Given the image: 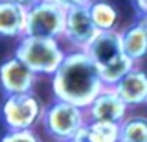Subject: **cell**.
Returning a JSON list of instances; mask_svg holds the SVG:
<instances>
[{"instance_id": "cell-1", "label": "cell", "mask_w": 147, "mask_h": 142, "mask_svg": "<svg viewBox=\"0 0 147 142\" xmlns=\"http://www.w3.org/2000/svg\"><path fill=\"white\" fill-rule=\"evenodd\" d=\"M52 95L86 109L106 87L100 68L87 50L70 49L51 77Z\"/></svg>"}, {"instance_id": "cell-2", "label": "cell", "mask_w": 147, "mask_h": 142, "mask_svg": "<svg viewBox=\"0 0 147 142\" xmlns=\"http://www.w3.org/2000/svg\"><path fill=\"white\" fill-rule=\"evenodd\" d=\"M86 50L98 65L103 82L108 87H114L127 73L138 66L122 49L119 30L100 32Z\"/></svg>"}, {"instance_id": "cell-3", "label": "cell", "mask_w": 147, "mask_h": 142, "mask_svg": "<svg viewBox=\"0 0 147 142\" xmlns=\"http://www.w3.org/2000/svg\"><path fill=\"white\" fill-rule=\"evenodd\" d=\"M68 50L62 46V40L35 38L24 35L14 47V55L30 66L38 76L52 77L65 60Z\"/></svg>"}, {"instance_id": "cell-4", "label": "cell", "mask_w": 147, "mask_h": 142, "mask_svg": "<svg viewBox=\"0 0 147 142\" xmlns=\"http://www.w3.org/2000/svg\"><path fill=\"white\" fill-rule=\"evenodd\" d=\"M87 122L89 120L84 107L54 98L45 107L41 125L54 142H70L79 134Z\"/></svg>"}, {"instance_id": "cell-5", "label": "cell", "mask_w": 147, "mask_h": 142, "mask_svg": "<svg viewBox=\"0 0 147 142\" xmlns=\"http://www.w3.org/2000/svg\"><path fill=\"white\" fill-rule=\"evenodd\" d=\"M45 107L33 92L7 95L0 104V123L5 129H35L43 120Z\"/></svg>"}, {"instance_id": "cell-6", "label": "cell", "mask_w": 147, "mask_h": 142, "mask_svg": "<svg viewBox=\"0 0 147 142\" xmlns=\"http://www.w3.org/2000/svg\"><path fill=\"white\" fill-rule=\"evenodd\" d=\"M67 9L51 0H41L27 11L26 35L35 38L62 40L65 32Z\"/></svg>"}, {"instance_id": "cell-7", "label": "cell", "mask_w": 147, "mask_h": 142, "mask_svg": "<svg viewBox=\"0 0 147 142\" xmlns=\"http://www.w3.org/2000/svg\"><path fill=\"white\" fill-rule=\"evenodd\" d=\"M38 74L16 55H10L0 62V90L7 95H19L33 92Z\"/></svg>"}, {"instance_id": "cell-8", "label": "cell", "mask_w": 147, "mask_h": 142, "mask_svg": "<svg viewBox=\"0 0 147 142\" xmlns=\"http://www.w3.org/2000/svg\"><path fill=\"white\" fill-rule=\"evenodd\" d=\"M98 33L100 30L92 19L89 5L74 6V8L67 9L65 32L62 40L67 41L71 46V49L86 50Z\"/></svg>"}, {"instance_id": "cell-9", "label": "cell", "mask_w": 147, "mask_h": 142, "mask_svg": "<svg viewBox=\"0 0 147 142\" xmlns=\"http://www.w3.org/2000/svg\"><path fill=\"white\" fill-rule=\"evenodd\" d=\"M89 122H108L120 125L130 115V106L120 98L114 87L106 85L86 107Z\"/></svg>"}, {"instance_id": "cell-10", "label": "cell", "mask_w": 147, "mask_h": 142, "mask_svg": "<svg viewBox=\"0 0 147 142\" xmlns=\"http://www.w3.org/2000/svg\"><path fill=\"white\" fill-rule=\"evenodd\" d=\"M120 43L123 52L136 65L147 59V19L138 16L130 25L122 28Z\"/></svg>"}, {"instance_id": "cell-11", "label": "cell", "mask_w": 147, "mask_h": 142, "mask_svg": "<svg viewBox=\"0 0 147 142\" xmlns=\"http://www.w3.org/2000/svg\"><path fill=\"white\" fill-rule=\"evenodd\" d=\"M120 98L131 107H138L147 103V71L134 66L114 85Z\"/></svg>"}, {"instance_id": "cell-12", "label": "cell", "mask_w": 147, "mask_h": 142, "mask_svg": "<svg viewBox=\"0 0 147 142\" xmlns=\"http://www.w3.org/2000/svg\"><path fill=\"white\" fill-rule=\"evenodd\" d=\"M27 9L11 0H0V38L19 40L26 35Z\"/></svg>"}, {"instance_id": "cell-13", "label": "cell", "mask_w": 147, "mask_h": 142, "mask_svg": "<svg viewBox=\"0 0 147 142\" xmlns=\"http://www.w3.org/2000/svg\"><path fill=\"white\" fill-rule=\"evenodd\" d=\"M87 142H120V125L108 122H87L81 129Z\"/></svg>"}, {"instance_id": "cell-14", "label": "cell", "mask_w": 147, "mask_h": 142, "mask_svg": "<svg viewBox=\"0 0 147 142\" xmlns=\"http://www.w3.org/2000/svg\"><path fill=\"white\" fill-rule=\"evenodd\" d=\"M89 11L100 32L117 30L115 27H117L119 22V13L109 2H106V0H92L89 3Z\"/></svg>"}, {"instance_id": "cell-15", "label": "cell", "mask_w": 147, "mask_h": 142, "mask_svg": "<svg viewBox=\"0 0 147 142\" xmlns=\"http://www.w3.org/2000/svg\"><path fill=\"white\" fill-rule=\"evenodd\" d=\"M120 142H147V117L130 114L120 123Z\"/></svg>"}, {"instance_id": "cell-16", "label": "cell", "mask_w": 147, "mask_h": 142, "mask_svg": "<svg viewBox=\"0 0 147 142\" xmlns=\"http://www.w3.org/2000/svg\"><path fill=\"white\" fill-rule=\"evenodd\" d=\"M0 142H43L35 129H5Z\"/></svg>"}, {"instance_id": "cell-17", "label": "cell", "mask_w": 147, "mask_h": 142, "mask_svg": "<svg viewBox=\"0 0 147 142\" xmlns=\"http://www.w3.org/2000/svg\"><path fill=\"white\" fill-rule=\"evenodd\" d=\"M51 2L57 3L59 6H62L63 9H70L74 6H82V5H89L92 0H51Z\"/></svg>"}, {"instance_id": "cell-18", "label": "cell", "mask_w": 147, "mask_h": 142, "mask_svg": "<svg viewBox=\"0 0 147 142\" xmlns=\"http://www.w3.org/2000/svg\"><path fill=\"white\" fill-rule=\"evenodd\" d=\"M133 8L136 9L138 16L147 19V0H131Z\"/></svg>"}, {"instance_id": "cell-19", "label": "cell", "mask_w": 147, "mask_h": 142, "mask_svg": "<svg viewBox=\"0 0 147 142\" xmlns=\"http://www.w3.org/2000/svg\"><path fill=\"white\" fill-rule=\"evenodd\" d=\"M11 2H14L16 5L22 6L24 9H27V11H29L30 8H33V6H35L38 2H41V0H11Z\"/></svg>"}, {"instance_id": "cell-20", "label": "cell", "mask_w": 147, "mask_h": 142, "mask_svg": "<svg viewBox=\"0 0 147 142\" xmlns=\"http://www.w3.org/2000/svg\"><path fill=\"white\" fill-rule=\"evenodd\" d=\"M70 142H87V141H86V139H84L82 133L79 131V134H78V136H76V137H74V139H71Z\"/></svg>"}, {"instance_id": "cell-21", "label": "cell", "mask_w": 147, "mask_h": 142, "mask_svg": "<svg viewBox=\"0 0 147 142\" xmlns=\"http://www.w3.org/2000/svg\"><path fill=\"white\" fill-rule=\"evenodd\" d=\"M0 137H2V134H0Z\"/></svg>"}, {"instance_id": "cell-22", "label": "cell", "mask_w": 147, "mask_h": 142, "mask_svg": "<svg viewBox=\"0 0 147 142\" xmlns=\"http://www.w3.org/2000/svg\"><path fill=\"white\" fill-rule=\"evenodd\" d=\"M146 106H147V103H146Z\"/></svg>"}]
</instances>
